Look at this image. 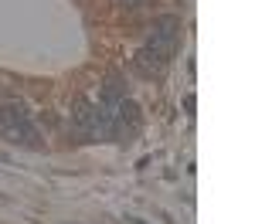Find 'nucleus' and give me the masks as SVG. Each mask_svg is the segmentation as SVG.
Returning a JSON list of instances; mask_svg holds the SVG:
<instances>
[{"instance_id":"1","label":"nucleus","mask_w":255,"mask_h":224,"mask_svg":"<svg viewBox=\"0 0 255 224\" xmlns=\"http://www.w3.org/2000/svg\"><path fill=\"white\" fill-rule=\"evenodd\" d=\"M177 38H180V20L177 17H160L157 24H153V38H150L146 48H153L157 55H163V58L170 61L174 51H177Z\"/></svg>"},{"instance_id":"2","label":"nucleus","mask_w":255,"mask_h":224,"mask_svg":"<svg viewBox=\"0 0 255 224\" xmlns=\"http://www.w3.org/2000/svg\"><path fill=\"white\" fill-rule=\"evenodd\" d=\"M133 65H136L139 75L153 78V75H163V68H167V58H163V55H157L153 48H143L136 58H133Z\"/></svg>"},{"instance_id":"3","label":"nucleus","mask_w":255,"mask_h":224,"mask_svg":"<svg viewBox=\"0 0 255 224\" xmlns=\"http://www.w3.org/2000/svg\"><path fill=\"white\" fill-rule=\"evenodd\" d=\"M0 122H3V126H24V122H27V105H24V102H7V105H0Z\"/></svg>"},{"instance_id":"4","label":"nucleus","mask_w":255,"mask_h":224,"mask_svg":"<svg viewBox=\"0 0 255 224\" xmlns=\"http://www.w3.org/2000/svg\"><path fill=\"white\" fill-rule=\"evenodd\" d=\"M126 3H129V7H136V3H146V0H126Z\"/></svg>"}]
</instances>
